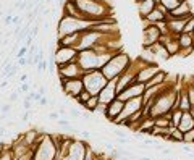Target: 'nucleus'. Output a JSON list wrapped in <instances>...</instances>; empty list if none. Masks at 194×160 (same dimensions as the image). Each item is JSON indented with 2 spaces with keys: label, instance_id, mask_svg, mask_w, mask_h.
Masks as SVG:
<instances>
[{
  "label": "nucleus",
  "instance_id": "29",
  "mask_svg": "<svg viewBox=\"0 0 194 160\" xmlns=\"http://www.w3.org/2000/svg\"><path fill=\"white\" fill-rule=\"evenodd\" d=\"M181 117H183V112L180 110V108L173 110V112H172V118H170V123H172V126H176V128H178L180 121H181Z\"/></svg>",
  "mask_w": 194,
  "mask_h": 160
},
{
  "label": "nucleus",
  "instance_id": "49",
  "mask_svg": "<svg viewBox=\"0 0 194 160\" xmlns=\"http://www.w3.org/2000/svg\"><path fill=\"white\" fill-rule=\"evenodd\" d=\"M141 2H144V0H134V3H136V5H138V3H141Z\"/></svg>",
  "mask_w": 194,
  "mask_h": 160
},
{
  "label": "nucleus",
  "instance_id": "51",
  "mask_svg": "<svg viewBox=\"0 0 194 160\" xmlns=\"http://www.w3.org/2000/svg\"><path fill=\"white\" fill-rule=\"evenodd\" d=\"M193 39H194V32H193Z\"/></svg>",
  "mask_w": 194,
  "mask_h": 160
},
{
  "label": "nucleus",
  "instance_id": "9",
  "mask_svg": "<svg viewBox=\"0 0 194 160\" xmlns=\"http://www.w3.org/2000/svg\"><path fill=\"white\" fill-rule=\"evenodd\" d=\"M60 86H62V91L65 92V96H67L68 99H73V100L84 91L83 78H76V79H62Z\"/></svg>",
  "mask_w": 194,
  "mask_h": 160
},
{
  "label": "nucleus",
  "instance_id": "36",
  "mask_svg": "<svg viewBox=\"0 0 194 160\" xmlns=\"http://www.w3.org/2000/svg\"><path fill=\"white\" fill-rule=\"evenodd\" d=\"M58 126H63V128H71V123L67 120H63V118H58Z\"/></svg>",
  "mask_w": 194,
  "mask_h": 160
},
{
  "label": "nucleus",
  "instance_id": "5",
  "mask_svg": "<svg viewBox=\"0 0 194 160\" xmlns=\"http://www.w3.org/2000/svg\"><path fill=\"white\" fill-rule=\"evenodd\" d=\"M91 26H92V21H86V19H78V18H73V16L62 15V18L58 19V25H57V37L86 31Z\"/></svg>",
  "mask_w": 194,
  "mask_h": 160
},
{
  "label": "nucleus",
  "instance_id": "6",
  "mask_svg": "<svg viewBox=\"0 0 194 160\" xmlns=\"http://www.w3.org/2000/svg\"><path fill=\"white\" fill-rule=\"evenodd\" d=\"M83 83H84L86 91H89L92 96H99V92L107 86L109 79H107L105 74L102 73V70H92V71H86L84 73Z\"/></svg>",
  "mask_w": 194,
  "mask_h": 160
},
{
  "label": "nucleus",
  "instance_id": "48",
  "mask_svg": "<svg viewBox=\"0 0 194 160\" xmlns=\"http://www.w3.org/2000/svg\"><path fill=\"white\" fill-rule=\"evenodd\" d=\"M5 129H7V128H3V126L0 128V138H2V136H5V133H7Z\"/></svg>",
  "mask_w": 194,
  "mask_h": 160
},
{
  "label": "nucleus",
  "instance_id": "3",
  "mask_svg": "<svg viewBox=\"0 0 194 160\" xmlns=\"http://www.w3.org/2000/svg\"><path fill=\"white\" fill-rule=\"evenodd\" d=\"M131 63H133L131 57L128 55L126 52L121 50V52H118V53H113V55L110 57V60L104 65L100 70H102L104 74H105L107 79L112 81V79H117L120 74H123L125 71L131 66Z\"/></svg>",
  "mask_w": 194,
  "mask_h": 160
},
{
  "label": "nucleus",
  "instance_id": "41",
  "mask_svg": "<svg viewBox=\"0 0 194 160\" xmlns=\"http://www.w3.org/2000/svg\"><path fill=\"white\" fill-rule=\"evenodd\" d=\"M26 63H29V60L23 57V58H18V63L16 65H18V66H26Z\"/></svg>",
  "mask_w": 194,
  "mask_h": 160
},
{
  "label": "nucleus",
  "instance_id": "26",
  "mask_svg": "<svg viewBox=\"0 0 194 160\" xmlns=\"http://www.w3.org/2000/svg\"><path fill=\"white\" fill-rule=\"evenodd\" d=\"M0 160H18L12 151V146L2 144V147H0Z\"/></svg>",
  "mask_w": 194,
  "mask_h": 160
},
{
  "label": "nucleus",
  "instance_id": "1",
  "mask_svg": "<svg viewBox=\"0 0 194 160\" xmlns=\"http://www.w3.org/2000/svg\"><path fill=\"white\" fill-rule=\"evenodd\" d=\"M81 10L84 19L88 21H102L112 16V6L107 3V0H73Z\"/></svg>",
  "mask_w": 194,
  "mask_h": 160
},
{
  "label": "nucleus",
  "instance_id": "39",
  "mask_svg": "<svg viewBox=\"0 0 194 160\" xmlns=\"http://www.w3.org/2000/svg\"><path fill=\"white\" fill-rule=\"evenodd\" d=\"M162 155H170V154H173V149L172 147H162Z\"/></svg>",
  "mask_w": 194,
  "mask_h": 160
},
{
  "label": "nucleus",
  "instance_id": "43",
  "mask_svg": "<svg viewBox=\"0 0 194 160\" xmlns=\"http://www.w3.org/2000/svg\"><path fill=\"white\" fill-rule=\"evenodd\" d=\"M18 91H16V92H13L12 94V96H10V102H16V100H18Z\"/></svg>",
  "mask_w": 194,
  "mask_h": 160
},
{
  "label": "nucleus",
  "instance_id": "7",
  "mask_svg": "<svg viewBox=\"0 0 194 160\" xmlns=\"http://www.w3.org/2000/svg\"><path fill=\"white\" fill-rule=\"evenodd\" d=\"M54 57L55 62H57V66H62V65H67L71 62H76L79 55V50L75 49V47H65V45H57L54 50Z\"/></svg>",
  "mask_w": 194,
  "mask_h": 160
},
{
  "label": "nucleus",
  "instance_id": "2",
  "mask_svg": "<svg viewBox=\"0 0 194 160\" xmlns=\"http://www.w3.org/2000/svg\"><path fill=\"white\" fill-rule=\"evenodd\" d=\"M33 151V160H57L58 159V147L52 134H42L39 141L31 146Z\"/></svg>",
  "mask_w": 194,
  "mask_h": 160
},
{
  "label": "nucleus",
  "instance_id": "34",
  "mask_svg": "<svg viewBox=\"0 0 194 160\" xmlns=\"http://www.w3.org/2000/svg\"><path fill=\"white\" fill-rule=\"evenodd\" d=\"M29 89H31V86L28 83H21L20 84V87H18V92L20 94H28L29 92Z\"/></svg>",
  "mask_w": 194,
  "mask_h": 160
},
{
  "label": "nucleus",
  "instance_id": "30",
  "mask_svg": "<svg viewBox=\"0 0 194 160\" xmlns=\"http://www.w3.org/2000/svg\"><path fill=\"white\" fill-rule=\"evenodd\" d=\"M183 144H194V128L183 133Z\"/></svg>",
  "mask_w": 194,
  "mask_h": 160
},
{
  "label": "nucleus",
  "instance_id": "16",
  "mask_svg": "<svg viewBox=\"0 0 194 160\" xmlns=\"http://www.w3.org/2000/svg\"><path fill=\"white\" fill-rule=\"evenodd\" d=\"M193 15H194V12L191 8V3L188 0L181 2L178 6H175V8H172L168 12V18H189Z\"/></svg>",
  "mask_w": 194,
  "mask_h": 160
},
{
  "label": "nucleus",
  "instance_id": "50",
  "mask_svg": "<svg viewBox=\"0 0 194 160\" xmlns=\"http://www.w3.org/2000/svg\"><path fill=\"white\" fill-rule=\"evenodd\" d=\"M178 2H180V3H181V2H186V0H178Z\"/></svg>",
  "mask_w": 194,
  "mask_h": 160
},
{
  "label": "nucleus",
  "instance_id": "35",
  "mask_svg": "<svg viewBox=\"0 0 194 160\" xmlns=\"http://www.w3.org/2000/svg\"><path fill=\"white\" fill-rule=\"evenodd\" d=\"M181 151L185 154H191V152H194V147L193 144H181Z\"/></svg>",
  "mask_w": 194,
  "mask_h": 160
},
{
  "label": "nucleus",
  "instance_id": "33",
  "mask_svg": "<svg viewBox=\"0 0 194 160\" xmlns=\"http://www.w3.org/2000/svg\"><path fill=\"white\" fill-rule=\"evenodd\" d=\"M81 110H83V108H71V110L68 112V115H70L71 118H79V117L83 115Z\"/></svg>",
  "mask_w": 194,
  "mask_h": 160
},
{
  "label": "nucleus",
  "instance_id": "24",
  "mask_svg": "<svg viewBox=\"0 0 194 160\" xmlns=\"http://www.w3.org/2000/svg\"><path fill=\"white\" fill-rule=\"evenodd\" d=\"M167 78H168V73L167 71H164V70H160L157 74H155L154 78H152L151 81H147L146 83V87H152V86H162V84L167 81Z\"/></svg>",
  "mask_w": 194,
  "mask_h": 160
},
{
  "label": "nucleus",
  "instance_id": "40",
  "mask_svg": "<svg viewBox=\"0 0 194 160\" xmlns=\"http://www.w3.org/2000/svg\"><path fill=\"white\" fill-rule=\"evenodd\" d=\"M0 108H2L3 115H5V113H8V112L12 110V105H10V104H5V105H2V107H0Z\"/></svg>",
  "mask_w": 194,
  "mask_h": 160
},
{
  "label": "nucleus",
  "instance_id": "12",
  "mask_svg": "<svg viewBox=\"0 0 194 160\" xmlns=\"http://www.w3.org/2000/svg\"><path fill=\"white\" fill-rule=\"evenodd\" d=\"M144 91H146V84H143V83H133L131 86H128L126 89L121 91L117 97H118L120 100L126 102V100H130V99L141 97L144 94Z\"/></svg>",
  "mask_w": 194,
  "mask_h": 160
},
{
  "label": "nucleus",
  "instance_id": "46",
  "mask_svg": "<svg viewBox=\"0 0 194 160\" xmlns=\"http://www.w3.org/2000/svg\"><path fill=\"white\" fill-rule=\"evenodd\" d=\"M81 136H83V138H86V139H88V138H89V136H91V134H89L88 131H81Z\"/></svg>",
  "mask_w": 194,
  "mask_h": 160
},
{
  "label": "nucleus",
  "instance_id": "31",
  "mask_svg": "<svg viewBox=\"0 0 194 160\" xmlns=\"http://www.w3.org/2000/svg\"><path fill=\"white\" fill-rule=\"evenodd\" d=\"M183 32H186V34H193V32H194V15L188 19V21H186V25H185V29H183Z\"/></svg>",
  "mask_w": 194,
  "mask_h": 160
},
{
  "label": "nucleus",
  "instance_id": "19",
  "mask_svg": "<svg viewBox=\"0 0 194 160\" xmlns=\"http://www.w3.org/2000/svg\"><path fill=\"white\" fill-rule=\"evenodd\" d=\"M178 128L181 129L183 133H186V131L194 128V113L193 112H183V117H181V121H180Z\"/></svg>",
  "mask_w": 194,
  "mask_h": 160
},
{
  "label": "nucleus",
  "instance_id": "47",
  "mask_svg": "<svg viewBox=\"0 0 194 160\" xmlns=\"http://www.w3.org/2000/svg\"><path fill=\"white\" fill-rule=\"evenodd\" d=\"M58 113H60V115H67V110L62 107V108H58Z\"/></svg>",
  "mask_w": 194,
  "mask_h": 160
},
{
  "label": "nucleus",
  "instance_id": "4",
  "mask_svg": "<svg viewBox=\"0 0 194 160\" xmlns=\"http://www.w3.org/2000/svg\"><path fill=\"white\" fill-rule=\"evenodd\" d=\"M113 53L112 52H99L96 49H86L79 50L78 55V63L84 71H92V70H100L107 62L110 60Z\"/></svg>",
  "mask_w": 194,
  "mask_h": 160
},
{
  "label": "nucleus",
  "instance_id": "8",
  "mask_svg": "<svg viewBox=\"0 0 194 160\" xmlns=\"http://www.w3.org/2000/svg\"><path fill=\"white\" fill-rule=\"evenodd\" d=\"M86 71L81 68V65L76 62L67 63V65H62V66L57 68V74H58V81L62 79H76V78H83Z\"/></svg>",
  "mask_w": 194,
  "mask_h": 160
},
{
  "label": "nucleus",
  "instance_id": "27",
  "mask_svg": "<svg viewBox=\"0 0 194 160\" xmlns=\"http://www.w3.org/2000/svg\"><path fill=\"white\" fill-rule=\"evenodd\" d=\"M99 104H100V102H99V96H91V99H89V100L84 104V110L94 113V110L99 107Z\"/></svg>",
  "mask_w": 194,
  "mask_h": 160
},
{
  "label": "nucleus",
  "instance_id": "44",
  "mask_svg": "<svg viewBox=\"0 0 194 160\" xmlns=\"http://www.w3.org/2000/svg\"><path fill=\"white\" fill-rule=\"evenodd\" d=\"M46 91H47L46 87H44V86H41V87H39V91H37V92H39L41 96H46Z\"/></svg>",
  "mask_w": 194,
  "mask_h": 160
},
{
  "label": "nucleus",
  "instance_id": "38",
  "mask_svg": "<svg viewBox=\"0 0 194 160\" xmlns=\"http://www.w3.org/2000/svg\"><path fill=\"white\" fill-rule=\"evenodd\" d=\"M33 100H24L23 102V107H24V110H33V104H31Z\"/></svg>",
  "mask_w": 194,
  "mask_h": 160
},
{
  "label": "nucleus",
  "instance_id": "10",
  "mask_svg": "<svg viewBox=\"0 0 194 160\" xmlns=\"http://www.w3.org/2000/svg\"><path fill=\"white\" fill-rule=\"evenodd\" d=\"M160 36L162 32L157 25H149L143 29V47H152L160 40Z\"/></svg>",
  "mask_w": 194,
  "mask_h": 160
},
{
  "label": "nucleus",
  "instance_id": "18",
  "mask_svg": "<svg viewBox=\"0 0 194 160\" xmlns=\"http://www.w3.org/2000/svg\"><path fill=\"white\" fill-rule=\"evenodd\" d=\"M62 15L73 16V18H78V19H84L81 10L78 8V5H76L73 0H67V2L63 3V6H62ZM86 21H88V19H86Z\"/></svg>",
  "mask_w": 194,
  "mask_h": 160
},
{
  "label": "nucleus",
  "instance_id": "37",
  "mask_svg": "<svg viewBox=\"0 0 194 160\" xmlns=\"http://www.w3.org/2000/svg\"><path fill=\"white\" fill-rule=\"evenodd\" d=\"M37 104H39L41 105V107H46V105H48V104H50V100H48V99L46 97V96H44L42 99H41V100L39 102H37Z\"/></svg>",
  "mask_w": 194,
  "mask_h": 160
},
{
  "label": "nucleus",
  "instance_id": "22",
  "mask_svg": "<svg viewBox=\"0 0 194 160\" xmlns=\"http://www.w3.org/2000/svg\"><path fill=\"white\" fill-rule=\"evenodd\" d=\"M167 52L170 53V57H175V55H180L181 52V47H180V42H178V36H173L172 39H168L167 42L164 44Z\"/></svg>",
  "mask_w": 194,
  "mask_h": 160
},
{
  "label": "nucleus",
  "instance_id": "14",
  "mask_svg": "<svg viewBox=\"0 0 194 160\" xmlns=\"http://www.w3.org/2000/svg\"><path fill=\"white\" fill-rule=\"evenodd\" d=\"M146 19H147L151 25H157V23H160V21H167L168 19V8L165 5H162V3H157L155 8L146 16Z\"/></svg>",
  "mask_w": 194,
  "mask_h": 160
},
{
  "label": "nucleus",
  "instance_id": "11",
  "mask_svg": "<svg viewBox=\"0 0 194 160\" xmlns=\"http://www.w3.org/2000/svg\"><path fill=\"white\" fill-rule=\"evenodd\" d=\"M160 70H162L160 65H157V63H146L144 66L141 68L139 71H138V74H136V83L146 84L147 81H151Z\"/></svg>",
  "mask_w": 194,
  "mask_h": 160
},
{
  "label": "nucleus",
  "instance_id": "25",
  "mask_svg": "<svg viewBox=\"0 0 194 160\" xmlns=\"http://www.w3.org/2000/svg\"><path fill=\"white\" fill-rule=\"evenodd\" d=\"M170 131V142H180L183 144V131L176 126H170L168 128Z\"/></svg>",
  "mask_w": 194,
  "mask_h": 160
},
{
  "label": "nucleus",
  "instance_id": "15",
  "mask_svg": "<svg viewBox=\"0 0 194 160\" xmlns=\"http://www.w3.org/2000/svg\"><path fill=\"white\" fill-rule=\"evenodd\" d=\"M123 107H125V102L123 100H120L118 97L113 99V100L107 105V112H105V117H104V118H105L107 121H110V123H113V121L118 118V115L123 112Z\"/></svg>",
  "mask_w": 194,
  "mask_h": 160
},
{
  "label": "nucleus",
  "instance_id": "23",
  "mask_svg": "<svg viewBox=\"0 0 194 160\" xmlns=\"http://www.w3.org/2000/svg\"><path fill=\"white\" fill-rule=\"evenodd\" d=\"M178 42L181 50H194V39H193V34H186L181 32L178 36Z\"/></svg>",
  "mask_w": 194,
  "mask_h": 160
},
{
  "label": "nucleus",
  "instance_id": "13",
  "mask_svg": "<svg viewBox=\"0 0 194 160\" xmlns=\"http://www.w3.org/2000/svg\"><path fill=\"white\" fill-rule=\"evenodd\" d=\"M117 96H118V92H117V79H112L99 92V102L104 105H109L113 99H117Z\"/></svg>",
  "mask_w": 194,
  "mask_h": 160
},
{
  "label": "nucleus",
  "instance_id": "21",
  "mask_svg": "<svg viewBox=\"0 0 194 160\" xmlns=\"http://www.w3.org/2000/svg\"><path fill=\"white\" fill-rule=\"evenodd\" d=\"M149 49L152 50V52H154V55H155V60H168L170 58V53L167 52V49H165V45L162 42H157V44H154V45L152 47H149Z\"/></svg>",
  "mask_w": 194,
  "mask_h": 160
},
{
  "label": "nucleus",
  "instance_id": "42",
  "mask_svg": "<svg viewBox=\"0 0 194 160\" xmlns=\"http://www.w3.org/2000/svg\"><path fill=\"white\" fill-rule=\"evenodd\" d=\"M58 112H52V113H48V120H58Z\"/></svg>",
  "mask_w": 194,
  "mask_h": 160
},
{
  "label": "nucleus",
  "instance_id": "17",
  "mask_svg": "<svg viewBox=\"0 0 194 160\" xmlns=\"http://www.w3.org/2000/svg\"><path fill=\"white\" fill-rule=\"evenodd\" d=\"M191 18V16H189ZM189 18H168L167 19V28H168V32L173 34V36H180L185 29V25Z\"/></svg>",
  "mask_w": 194,
  "mask_h": 160
},
{
  "label": "nucleus",
  "instance_id": "45",
  "mask_svg": "<svg viewBox=\"0 0 194 160\" xmlns=\"http://www.w3.org/2000/svg\"><path fill=\"white\" fill-rule=\"evenodd\" d=\"M20 81H21V83H26L28 81V74H21V76H20Z\"/></svg>",
  "mask_w": 194,
  "mask_h": 160
},
{
  "label": "nucleus",
  "instance_id": "20",
  "mask_svg": "<svg viewBox=\"0 0 194 160\" xmlns=\"http://www.w3.org/2000/svg\"><path fill=\"white\" fill-rule=\"evenodd\" d=\"M155 5H157V3H155L154 0H144V2L138 3L136 8H138V15H139V18H146V16L155 8Z\"/></svg>",
  "mask_w": 194,
  "mask_h": 160
},
{
  "label": "nucleus",
  "instance_id": "28",
  "mask_svg": "<svg viewBox=\"0 0 194 160\" xmlns=\"http://www.w3.org/2000/svg\"><path fill=\"white\" fill-rule=\"evenodd\" d=\"M91 96H92V94L89 92V91H86V89H84V91H83V92L79 94L78 97L75 99V100L78 102V104H79V107H81V108H84V104H86V102L89 100V99H91Z\"/></svg>",
  "mask_w": 194,
  "mask_h": 160
},
{
  "label": "nucleus",
  "instance_id": "32",
  "mask_svg": "<svg viewBox=\"0 0 194 160\" xmlns=\"http://www.w3.org/2000/svg\"><path fill=\"white\" fill-rule=\"evenodd\" d=\"M160 3H162V5H165V6H167V8H168V12H170L172 8H175V6H178V5H180V2H178V0H160Z\"/></svg>",
  "mask_w": 194,
  "mask_h": 160
}]
</instances>
